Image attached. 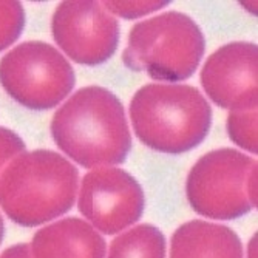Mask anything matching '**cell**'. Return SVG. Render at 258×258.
<instances>
[{
	"instance_id": "6da1fadb",
	"label": "cell",
	"mask_w": 258,
	"mask_h": 258,
	"mask_svg": "<svg viewBox=\"0 0 258 258\" xmlns=\"http://www.w3.org/2000/svg\"><path fill=\"white\" fill-rule=\"evenodd\" d=\"M51 135L56 146L85 169L122 164L132 149L124 107L104 87H84L54 113Z\"/></svg>"
},
{
	"instance_id": "7a4b0ae2",
	"label": "cell",
	"mask_w": 258,
	"mask_h": 258,
	"mask_svg": "<svg viewBox=\"0 0 258 258\" xmlns=\"http://www.w3.org/2000/svg\"><path fill=\"white\" fill-rule=\"evenodd\" d=\"M78 185V169L62 155L51 150L23 152L0 176V207L20 226H42L73 207Z\"/></svg>"
},
{
	"instance_id": "3957f363",
	"label": "cell",
	"mask_w": 258,
	"mask_h": 258,
	"mask_svg": "<svg viewBox=\"0 0 258 258\" xmlns=\"http://www.w3.org/2000/svg\"><path fill=\"white\" fill-rule=\"evenodd\" d=\"M130 119L144 146L178 155L206 139L212 124V108L195 87L149 84L135 93Z\"/></svg>"
},
{
	"instance_id": "277c9868",
	"label": "cell",
	"mask_w": 258,
	"mask_h": 258,
	"mask_svg": "<svg viewBox=\"0 0 258 258\" xmlns=\"http://www.w3.org/2000/svg\"><path fill=\"white\" fill-rule=\"evenodd\" d=\"M206 40L197 23L182 13L169 11L136 23L122 53L133 72L156 81L189 79L203 59Z\"/></svg>"
},
{
	"instance_id": "5b68a950",
	"label": "cell",
	"mask_w": 258,
	"mask_h": 258,
	"mask_svg": "<svg viewBox=\"0 0 258 258\" xmlns=\"http://www.w3.org/2000/svg\"><path fill=\"white\" fill-rule=\"evenodd\" d=\"M185 194L206 218H240L256 206V161L233 149L210 152L189 172Z\"/></svg>"
},
{
	"instance_id": "8992f818",
	"label": "cell",
	"mask_w": 258,
	"mask_h": 258,
	"mask_svg": "<svg viewBox=\"0 0 258 258\" xmlns=\"http://www.w3.org/2000/svg\"><path fill=\"white\" fill-rule=\"evenodd\" d=\"M75 70L53 45L31 40L10 50L0 59V84L20 105L50 110L75 87Z\"/></svg>"
},
{
	"instance_id": "52a82bcc",
	"label": "cell",
	"mask_w": 258,
	"mask_h": 258,
	"mask_svg": "<svg viewBox=\"0 0 258 258\" xmlns=\"http://www.w3.org/2000/svg\"><path fill=\"white\" fill-rule=\"evenodd\" d=\"M146 197L139 182L118 167L90 170L81 184L78 207L99 233L118 235L132 227L144 212Z\"/></svg>"
},
{
	"instance_id": "ba28073f",
	"label": "cell",
	"mask_w": 258,
	"mask_h": 258,
	"mask_svg": "<svg viewBox=\"0 0 258 258\" xmlns=\"http://www.w3.org/2000/svg\"><path fill=\"white\" fill-rule=\"evenodd\" d=\"M59 48L76 63L95 67L118 48L119 23L101 2H63L51 20Z\"/></svg>"
},
{
	"instance_id": "9c48e42d",
	"label": "cell",
	"mask_w": 258,
	"mask_h": 258,
	"mask_svg": "<svg viewBox=\"0 0 258 258\" xmlns=\"http://www.w3.org/2000/svg\"><path fill=\"white\" fill-rule=\"evenodd\" d=\"M258 48L250 42H232L209 56L201 85L218 107L230 111L256 110Z\"/></svg>"
},
{
	"instance_id": "30bf717a",
	"label": "cell",
	"mask_w": 258,
	"mask_h": 258,
	"mask_svg": "<svg viewBox=\"0 0 258 258\" xmlns=\"http://www.w3.org/2000/svg\"><path fill=\"white\" fill-rule=\"evenodd\" d=\"M33 258H105L101 233L81 218H63L39 229L30 243Z\"/></svg>"
},
{
	"instance_id": "8fae6325",
	"label": "cell",
	"mask_w": 258,
	"mask_h": 258,
	"mask_svg": "<svg viewBox=\"0 0 258 258\" xmlns=\"http://www.w3.org/2000/svg\"><path fill=\"white\" fill-rule=\"evenodd\" d=\"M170 258H244V250L230 227L194 220L175 230Z\"/></svg>"
},
{
	"instance_id": "7c38bea8",
	"label": "cell",
	"mask_w": 258,
	"mask_h": 258,
	"mask_svg": "<svg viewBox=\"0 0 258 258\" xmlns=\"http://www.w3.org/2000/svg\"><path fill=\"white\" fill-rule=\"evenodd\" d=\"M167 244L162 232L152 224H139L118 233L107 258H166Z\"/></svg>"
},
{
	"instance_id": "4fadbf2b",
	"label": "cell",
	"mask_w": 258,
	"mask_h": 258,
	"mask_svg": "<svg viewBox=\"0 0 258 258\" xmlns=\"http://www.w3.org/2000/svg\"><path fill=\"white\" fill-rule=\"evenodd\" d=\"M227 133L237 146L256 153V110L230 111L227 116Z\"/></svg>"
},
{
	"instance_id": "5bb4252c",
	"label": "cell",
	"mask_w": 258,
	"mask_h": 258,
	"mask_svg": "<svg viewBox=\"0 0 258 258\" xmlns=\"http://www.w3.org/2000/svg\"><path fill=\"white\" fill-rule=\"evenodd\" d=\"M25 27V11L19 2H0V51L11 46Z\"/></svg>"
},
{
	"instance_id": "9a60e30c",
	"label": "cell",
	"mask_w": 258,
	"mask_h": 258,
	"mask_svg": "<svg viewBox=\"0 0 258 258\" xmlns=\"http://www.w3.org/2000/svg\"><path fill=\"white\" fill-rule=\"evenodd\" d=\"M169 2H102L104 8L113 14L124 19H138L141 16L152 14L164 7Z\"/></svg>"
},
{
	"instance_id": "2e32d148",
	"label": "cell",
	"mask_w": 258,
	"mask_h": 258,
	"mask_svg": "<svg viewBox=\"0 0 258 258\" xmlns=\"http://www.w3.org/2000/svg\"><path fill=\"white\" fill-rule=\"evenodd\" d=\"M23 152H25V143L22 138L5 127H0V176L10 166V162Z\"/></svg>"
},
{
	"instance_id": "e0dca14e",
	"label": "cell",
	"mask_w": 258,
	"mask_h": 258,
	"mask_svg": "<svg viewBox=\"0 0 258 258\" xmlns=\"http://www.w3.org/2000/svg\"><path fill=\"white\" fill-rule=\"evenodd\" d=\"M0 258H33L30 244H14L0 253Z\"/></svg>"
},
{
	"instance_id": "ac0fdd59",
	"label": "cell",
	"mask_w": 258,
	"mask_h": 258,
	"mask_svg": "<svg viewBox=\"0 0 258 258\" xmlns=\"http://www.w3.org/2000/svg\"><path fill=\"white\" fill-rule=\"evenodd\" d=\"M4 235H5V223H4V218H2V215H0V244H2Z\"/></svg>"
}]
</instances>
